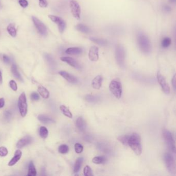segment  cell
Masks as SVG:
<instances>
[{
	"label": "cell",
	"mask_w": 176,
	"mask_h": 176,
	"mask_svg": "<svg viewBox=\"0 0 176 176\" xmlns=\"http://www.w3.org/2000/svg\"><path fill=\"white\" fill-rule=\"evenodd\" d=\"M127 146H129L134 153L137 156H140L142 154L141 138L138 134L133 133L129 135L127 140Z\"/></svg>",
	"instance_id": "6da1fadb"
},
{
	"label": "cell",
	"mask_w": 176,
	"mask_h": 176,
	"mask_svg": "<svg viewBox=\"0 0 176 176\" xmlns=\"http://www.w3.org/2000/svg\"><path fill=\"white\" fill-rule=\"evenodd\" d=\"M138 46L142 52L148 54L151 51V44L148 37L143 34H140L137 37Z\"/></svg>",
	"instance_id": "7a4b0ae2"
},
{
	"label": "cell",
	"mask_w": 176,
	"mask_h": 176,
	"mask_svg": "<svg viewBox=\"0 0 176 176\" xmlns=\"http://www.w3.org/2000/svg\"><path fill=\"white\" fill-rule=\"evenodd\" d=\"M109 89L112 94L117 99L121 98L123 93V88L121 83L118 79L112 80L109 85Z\"/></svg>",
	"instance_id": "3957f363"
},
{
	"label": "cell",
	"mask_w": 176,
	"mask_h": 176,
	"mask_svg": "<svg viewBox=\"0 0 176 176\" xmlns=\"http://www.w3.org/2000/svg\"><path fill=\"white\" fill-rule=\"evenodd\" d=\"M163 136L167 146L169 149L173 153L176 152V146H175V142L174 138L173 137V134L170 131L166 129H164L163 130Z\"/></svg>",
	"instance_id": "277c9868"
},
{
	"label": "cell",
	"mask_w": 176,
	"mask_h": 176,
	"mask_svg": "<svg viewBox=\"0 0 176 176\" xmlns=\"http://www.w3.org/2000/svg\"><path fill=\"white\" fill-rule=\"evenodd\" d=\"M115 58L117 63L120 67H124L125 64L126 52L124 48L121 45H118L115 51Z\"/></svg>",
	"instance_id": "5b68a950"
},
{
	"label": "cell",
	"mask_w": 176,
	"mask_h": 176,
	"mask_svg": "<svg viewBox=\"0 0 176 176\" xmlns=\"http://www.w3.org/2000/svg\"><path fill=\"white\" fill-rule=\"evenodd\" d=\"M165 165L167 169L171 174L176 173V164L174 157L170 153H166L164 156Z\"/></svg>",
	"instance_id": "8992f818"
},
{
	"label": "cell",
	"mask_w": 176,
	"mask_h": 176,
	"mask_svg": "<svg viewBox=\"0 0 176 176\" xmlns=\"http://www.w3.org/2000/svg\"><path fill=\"white\" fill-rule=\"evenodd\" d=\"M18 106H19V111L20 115L22 117H24L27 115V98L24 92L20 94L19 96L18 100Z\"/></svg>",
	"instance_id": "52a82bcc"
},
{
	"label": "cell",
	"mask_w": 176,
	"mask_h": 176,
	"mask_svg": "<svg viewBox=\"0 0 176 176\" xmlns=\"http://www.w3.org/2000/svg\"><path fill=\"white\" fill-rule=\"evenodd\" d=\"M48 17L53 22L57 24L60 33L61 34L64 33L66 27V23L65 21L62 18L58 16L49 15Z\"/></svg>",
	"instance_id": "ba28073f"
},
{
	"label": "cell",
	"mask_w": 176,
	"mask_h": 176,
	"mask_svg": "<svg viewBox=\"0 0 176 176\" xmlns=\"http://www.w3.org/2000/svg\"><path fill=\"white\" fill-rule=\"evenodd\" d=\"M70 7L73 16L76 19H80L81 8L79 3L76 0H71L70 2Z\"/></svg>",
	"instance_id": "9c48e42d"
},
{
	"label": "cell",
	"mask_w": 176,
	"mask_h": 176,
	"mask_svg": "<svg viewBox=\"0 0 176 176\" xmlns=\"http://www.w3.org/2000/svg\"><path fill=\"white\" fill-rule=\"evenodd\" d=\"M157 79L164 93H165L166 94H169L170 91V88L168 83L167 82L165 78L158 72L157 73Z\"/></svg>",
	"instance_id": "30bf717a"
},
{
	"label": "cell",
	"mask_w": 176,
	"mask_h": 176,
	"mask_svg": "<svg viewBox=\"0 0 176 176\" xmlns=\"http://www.w3.org/2000/svg\"><path fill=\"white\" fill-rule=\"evenodd\" d=\"M32 20L38 32L43 36H46L47 34V30L44 24L35 17H32Z\"/></svg>",
	"instance_id": "8fae6325"
},
{
	"label": "cell",
	"mask_w": 176,
	"mask_h": 176,
	"mask_svg": "<svg viewBox=\"0 0 176 176\" xmlns=\"http://www.w3.org/2000/svg\"><path fill=\"white\" fill-rule=\"evenodd\" d=\"M88 57L91 61H97L99 60V48L97 46H92L88 53Z\"/></svg>",
	"instance_id": "7c38bea8"
},
{
	"label": "cell",
	"mask_w": 176,
	"mask_h": 176,
	"mask_svg": "<svg viewBox=\"0 0 176 176\" xmlns=\"http://www.w3.org/2000/svg\"><path fill=\"white\" fill-rule=\"evenodd\" d=\"M33 141V138L30 135H26L19 140L17 144L18 148H22L27 145L31 144Z\"/></svg>",
	"instance_id": "4fadbf2b"
},
{
	"label": "cell",
	"mask_w": 176,
	"mask_h": 176,
	"mask_svg": "<svg viewBox=\"0 0 176 176\" xmlns=\"http://www.w3.org/2000/svg\"><path fill=\"white\" fill-rule=\"evenodd\" d=\"M61 76L64 78L68 82L72 84H76L78 82V79L74 76L65 71H61L58 73Z\"/></svg>",
	"instance_id": "5bb4252c"
},
{
	"label": "cell",
	"mask_w": 176,
	"mask_h": 176,
	"mask_svg": "<svg viewBox=\"0 0 176 176\" xmlns=\"http://www.w3.org/2000/svg\"><path fill=\"white\" fill-rule=\"evenodd\" d=\"M61 60L76 69H79L80 68V65L78 63L77 61L70 57H61Z\"/></svg>",
	"instance_id": "9a60e30c"
},
{
	"label": "cell",
	"mask_w": 176,
	"mask_h": 176,
	"mask_svg": "<svg viewBox=\"0 0 176 176\" xmlns=\"http://www.w3.org/2000/svg\"><path fill=\"white\" fill-rule=\"evenodd\" d=\"M103 77L100 75L96 76L91 81V86L96 90H100L102 86Z\"/></svg>",
	"instance_id": "2e32d148"
},
{
	"label": "cell",
	"mask_w": 176,
	"mask_h": 176,
	"mask_svg": "<svg viewBox=\"0 0 176 176\" xmlns=\"http://www.w3.org/2000/svg\"><path fill=\"white\" fill-rule=\"evenodd\" d=\"M76 127L80 131H84L86 128V123L82 116H80L76 120Z\"/></svg>",
	"instance_id": "e0dca14e"
},
{
	"label": "cell",
	"mask_w": 176,
	"mask_h": 176,
	"mask_svg": "<svg viewBox=\"0 0 176 176\" xmlns=\"http://www.w3.org/2000/svg\"><path fill=\"white\" fill-rule=\"evenodd\" d=\"M22 156V152L20 150H16V152L15 153L14 157L11 159V160L8 163V166H12L13 165H15L19 160L21 159Z\"/></svg>",
	"instance_id": "ac0fdd59"
},
{
	"label": "cell",
	"mask_w": 176,
	"mask_h": 176,
	"mask_svg": "<svg viewBox=\"0 0 176 176\" xmlns=\"http://www.w3.org/2000/svg\"><path fill=\"white\" fill-rule=\"evenodd\" d=\"M82 49L80 48L72 47L68 48L66 50V53L69 55H79L82 53Z\"/></svg>",
	"instance_id": "d6986e66"
},
{
	"label": "cell",
	"mask_w": 176,
	"mask_h": 176,
	"mask_svg": "<svg viewBox=\"0 0 176 176\" xmlns=\"http://www.w3.org/2000/svg\"><path fill=\"white\" fill-rule=\"evenodd\" d=\"M75 27H76V30L78 31L85 33V34H89L91 32L90 28H89L87 26L84 25L83 24H78L76 25Z\"/></svg>",
	"instance_id": "ffe728a7"
},
{
	"label": "cell",
	"mask_w": 176,
	"mask_h": 176,
	"mask_svg": "<svg viewBox=\"0 0 176 176\" xmlns=\"http://www.w3.org/2000/svg\"><path fill=\"white\" fill-rule=\"evenodd\" d=\"M90 40L93 41L94 43H96V44H98L99 46H106L108 44V41L107 40L102 38H96V37H90Z\"/></svg>",
	"instance_id": "44dd1931"
},
{
	"label": "cell",
	"mask_w": 176,
	"mask_h": 176,
	"mask_svg": "<svg viewBox=\"0 0 176 176\" xmlns=\"http://www.w3.org/2000/svg\"><path fill=\"white\" fill-rule=\"evenodd\" d=\"M38 91L40 95L42 97L44 98V99L49 98V96H50V93L47 88H45L44 86H40L38 87Z\"/></svg>",
	"instance_id": "7402d4cb"
},
{
	"label": "cell",
	"mask_w": 176,
	"mask_h": 176,
	"mask_svg": "<svg viewBox=\"0 0 176 176\" xmlns=\"http://www.w3.org/2000/svg\"><path fill=\"white\" fill-rule=\"evenodd\" d=\"M11 71L13 75H14L15 77L16 78V79H18L20 81H23L22 78L21 77V76L20 73H19V71L18 70L17 67L16 65L13 64L12 65L11 68Z\"/></svg>",
	"instance_id": "603a6c76"
},
{
	"label": "cell",
	"mask_w": 176,
	"mask_h": 176,
	"mask_svg": "<svg viewBox=\"0 0 176 176\" xmlns=\"http://www.w3.org/2000/svg\"><path fill=\"white\" fill-rule=\"evenodd\" d=\"M84 159L83 157H80L78 158L76 161V163L74 164V168H73V172L74 173H77L80 170L81 167L82 166V164L83 162Z\"/></svg>",
	"instance_id": "cb8c5ba5"
},
{
	"label": "cell",
	"mask_w": 176,
	"mask_h": 176,
	"mask_svg": "<svg viewBox=\"0 0 176 176\" xmlns=\"http://www.w3.org/2000/svg\"><path fill=\"white\" fill-rule=\"evenodd\" d=\"M7 31L9 33V34L13 37H15L17 35V30L15 27V25L14 24L10 23L8 25V27H7Z\"/></svg>",
	"instance_id": "d4e9b609"
},
{
	"label": "cell",
	"mask_w": 176,
	"mask_h": 176,
	"mask_svg": "<svg viewBox=\"0 0 176 176\" xmlns=\"http://www.w3.org/2000/svg\"><path fill=\"white\" fill-rule=\"evenodd\" d=\"M37 171L35 167L34 164L32 161H31L28 165V176H36Z\"/></svg>",
	"instance_id": "484cf974"
},
{
	"label": "cell",
	"mask_w": 176,
	"mask_h": 176,
	"mask_svg": "<svg viewBox=\"0 0 176 176\" xmlns=\"http://www.w3.org/2000/svg\"><path fill=\"white\" fill-rule=\"evenodd\" d=\"M38 119L40 120L41 123L44 124H50V123H54L53 119H52V118H49V117L45 116L44 115H38Z\"/></svg>",
	"instance_id": "4316f807"
},
{
	"label": "cell",
	"mask_w": 176,
	"mask_h": 176,
	"mask_svg": "<svg viewBox=\"0 0 176 176\" xmlns=\"http://www.w3.org/2000/svg\"><path fill=\"white\" fill-rule=\"evenodd\" d=\"M60 108L61 112L65 116L67 117L68 118H73V114L71 113V112L70 111L69 109H68L67 107H66L65 105H61Z\"/></svg>",
	"instance_id": "83f0119b"
},
{
	"label": "cell",
	"mask_w": 176,
	"mask_h": 176,
	"mask_svg": "<svg viewBox=\"0 0 176 176\" xmlns=\"http://www.w3.org/2000/svg\"><path fill=\"white\" fill-rule=\"evenodd\" d=\"M106 160H107L106 158L103 156H98V157H94L92 162L95 164H100L104 163L106 162Z\"/></svg>",
	"instance_id": "f1b7e54d"
},
{
	"label": "cell",
	"mask_w": 176,
	"mask_h": 176,
	"mask_svg": "<svg viewBox=\"0 0 176 176\" xmlns=\"http://www.w3.org/2000/svg\"><path fill=\"white\" fill-rule=\"evenodd\" d=\"M49 132L45 127H41L40 129V135L43 138H46L48 136Z\"/></svg>",
	"instance_id": "f546056e"
},
{
	"label": "cell",
	"mask_w": 176,
	"mask_h": 176,
	"mask_svg": "<svg viewBox=\"0 0 176 176\" xmlns=\"http://www.w3.org/2000/svg\"><path fill=\"white\" fill-rule=\"evenodd\" d=\"M44 57H45V58L47 60L48 63H49V64L50 65V66L53 67H55V62L51 55H50L49 54H45Z\"/></svg>",
	"instance_id": "4dcf8cb0"
},
{
	"label": "cell",
	"mask_w": 176,
	"mask_h": 176,
	"mask_svg": "<svg viewBox=\"0 0 176 176\" xmlns=\"http://www.w3.org/2000/svg\"><path fill=\"white\" fill-rule=\"evenodd\" d=\"M69 150V147L67 145H65V144L61 145L58 148V151L61 154H66L68 153Z\"/></svg>",
	"instance_id": "1f68e13d"
},
{
	"label": "cell",
	"mask_w": 176,
	"mask_h": 176,
	"mask_svg": "<svg viewBox=\"0 0 176 176\" xmlns=\"http://www.w3.org/2000/svg\"><path fill=\"white\" fill-rule=\"evenodd\" d=\"M84 174L85 176H91L94 175L91 168L88 165L86 166L84 168Z\"/></svg>",
	"instance_id": "d6a6232c"
},
{
	"label": "cell",
	"mask_w": 176,
	"mask_h": 176,
	"mask_svg": "<svg viewBox=\"0 0 176 176\" xmlns=\"http://www.w3.org/2000/svg\"><path fill=\"white\" fill-rule=\"evenodd\" d=\"M171 40L169 37H166L162 40V46L164 48H167L171 44Z\"/></svg>",
	"instance_id": "836d02e7"
},
{
	"label": "cell",
	"mask_w": 176,
	"mask_h": 176,
	"mask_svg": "<svg viewBox=\"0 0 176 176\" xmlns=\"http://www.w3.org/2000/svg\"><path fill=\"white\" fill-rule=\"evenodd\" d=\"M74 149L76 153H81L83 150V146L81 144L76 143L74 145Z\"/></svg>",
	"instance_id": "e575fe53"
},
{
	"label": "cell",
	"mask_w": 176,
	"mask_h": 176,
	"mask_svg": "<svg viewBox=\"0 0 176 176\" xmlns=\"http://www.w3.org/2000/svg\"><path fill=\"white\" fill-rule=\"evenodd\" d=\"M129 135H124V136H120L118 138V140L121 142V143L124 145L127 146V140L128 139Z\"/></svg>",
	"instance_id": "d590c367"
},
{
	"label": "cell",
	"mask_w": 176,
	"mask_h": 176,
	"mask_svg": "<svg viewBox=\"0 0 176 176\" xmlns=\"http://www.w3.org/2000/svg\"><path fill=\"white\" fill-rule=\"evenodd\" d=\"M85 100L88 102H97L98 100V98L97 97L92 95H86L85 97Z\"/></svg>",
	"instance_id": "8d00e7d4"
},
{
	"label": "cell",
	"mask_w": 176,
	"mask_h": 176,
	"mask_svg": "<svg viewBox=\"0 0 176 176\" xmlns=\"http://www.w3.org/2000/svg\"><path fill=\"white\" fill-rule=\"evenodd\" d=\"M8 154V150L5 147L2 146L0 147V156L5 157Z\"/></svg>",
	"instance_id": "74e56055"
},
{
	"label": "cell",
	"mask_w": 176,
	"mask_h": 176,
	"mask_svg": "<svg viewBox=\"0 0 176 176\" xmlns=\"http://www.w3.org/2000/svg\"><path fill=\"white\" fill-rule=\"evenodd\" d=\"M31 99L33 101H37L40 99V95L36 92H33L31 94Z\"/></svg>",
	"instance_id": "f35d334b"
},
{
	"label": "cell",
	"mask_w": 176,
	"mask_h": 176,
	"mask_svg": "<svg viewBox=\"0 0 176 176\" xmlns=\"http://www.w3.org/2000/svg\"><path fill=\"white\" fill-rule=\"evenodd\" d=\"M10 88L14 90V91H17V90L18 87L16 82L14 80H11L10 82Z\"/></svg>",
	"instance_id": "ab89813d"
},
{
	"label": "cell",
	"mask_w": 176,
	"mask_h": 176,
	"mask_svg": "<svg viewBox=\"0 0 176 176\" xmlns=\"http://www.w3.org/2000/svg\"><path fill=\"white\" fill-rule=\"evenodd\" d=\"M39 5L42 8H45L48 6V2L47 0H39Z\"/></svg>",
	"instance_id": "60d3db41"
},
{
	"label": "cell",
	"mask_w": 176,
	"mask_h": 176,
	"mask_svg": "<svg viewBox=\"0 0 176 176\" xmlns=\"http://www.w3.org/2000/svg\"><path fill=\"white\" fill-rule=\"evenodd\" d=\"M19 3L23 8H26L28 6V2L27 0H19Z\"/></svg>",
	"instance_id": "b9f144b4"
},
{
	"label": "cell",
	"mask_w": 176,
	"mask_h": 176,
	"mask_svg": "<svg viewBox=\"0 0 176 176\" xmlns=\"http://www.w3.org/2000/svg\"><path fill=\"white\" fill-rule=\"evenodd\" d=\"M4 117H5V119L7 120H9L11 117V112L10 111H6L4 112Z\"/></svg>",
	"instance_id": "7bdbcfd3"
},
{
	"label": "cell",
	"mask_w": 176,
	"mask_h": 176,
	"mask_svg": "<svg viewBox=\"0 0 176 176\" xmlns=\"http://www.w3.org/2000/svg\"><path fill=\"white\" fill-rule=\"evenodd\" d=\"M3 61L5 64H8L10 63V57L7 56L6 55H4L3 56Z\"/></svg>",
	"instance_id": "ee69618b"
},
{
	"label": "cell",
	"mask_w": 176,
	"mask_h": 176,
	"mask_svg": "<svg viewBox=\"0 0 176 176\" xmlns=\"http://www.w3.org/2000/svg\"><path fill=\"white\" fill-rule=\"evenodd\" d=\"M172 85L174 90H176V74H174L172 79Z\"/></svg>",
	"instance_id": "f6af8a7d"
},
{
	"label": "cell",
	"mask_w": 176,
	"mask_h": 176,
	"mask_svg": "<svg viewBox=\"0 0 176 176\" xmlns=\"http://www.w3.org/2000/svg\"><path fill=\"white\" fill-rule=\"evenodd\" d=\"M5 105V100L3 98H1L0 99V108H2L4 107V106Z\"/></svg>",
	"instance_id": "bcb514c9"
},
{
	"label": "cell",
	"mask_w": 176,
	"mask_h": 176,
	"mask_svg": "<svg viewBox=\"0 0 176 176\" xmlns=\"http://www.w3.org/2000/svg\"><path fill=\"white\" fill-rule=\"evenodd\" d=\"M164 10H165V11H170L171 10V8L170 6H168V5H165L164 7Z\"/></svg>",
	"instance_id": "7dc6e473"
},
{
	"label": "cell",
	"mask_w": 176,
	"mask_h": 176,
	"mask_svg": "<svg viewBox=\"0 0 176 176\" xmlns=\"http://www.w3.org/2000/svg\"><path fill=\"white\" fill-rule=\"evenodd\" d=\"M2 83H3V78H2V73L0 71V85H1Z\"/></svg>",
	"instance_id": "c3c4849f"
},
{
	"label": "cell",
	"mask_w": 176,
	"mask_h": 176,
	"mask_svg": "<svg viewBox=\"0 0 176 176\" xmlns=\"http://www.w3.org/2000/svg\"><path fill=\"white\" fill-rule=\"evenodd\" d=\"M170 1L171 3H174V2H176V0H170Z\"/></svg>",
	"instance_id": "681fc988"
}]
</instances>
